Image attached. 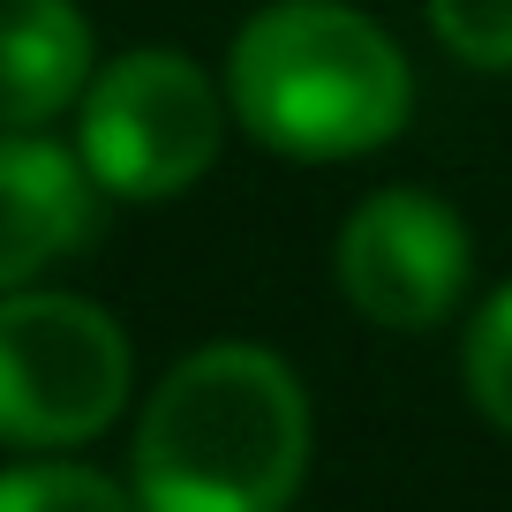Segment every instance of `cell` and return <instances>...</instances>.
Segmentation results:
<instances>
[{
  "label": "cell",
  "mask_w": 512,
  "mask_h": 512,
  "mask_svg": "<svg viewBox=\"0 0 512 512\" xmlns=\"http://www.w3.org/2000/svg\"><path fill=\"white\" fill-rule=\"evenodd\" d=\"M309 467V392L272 347L219 339L159 377L136 422L144 512H287Z\"/></svg>",
  "instance_id": "cell-1"
},
{
  "label": "cell",
  "mask_w": 512,
  "mask_h": 512,
  "mask_svg": "<svg viewBox=\"0 0 512 512\" xmlns=\"http://www.w3.org/2000/svg\"><path fill=\"white\" fill-rule=\"evenodd\" d=\"M226 106L279 159H354L415 113V76L377 16L347 0H272L226 53Z\"/></svg>",
  "instance_id": "cell-2"
},
{
  "label": "cell",
  "mask_w": 512,
  "mask_h": 512,
  "mask_svg": "<svg viewBox=\"0 0 512 512\" xmlns=\"http://www.w3.org/2000/svg\"><path fill=\"white\" fill-rule=\"evenodd\" d=\"M128 400V332L83 294H0V445H91Z\"/></svg>",
  "instance_id": "cell-3"
},
{
  "label": "cell",
  "mask_w": 512,
  "mask_h": 512,
  "mask_svg": "<svg viewBox=\"0 0 512 512\" xmlns=\"http://www.w3.org/2000/svg\"><path fill=\"white\" fill-rule=\"evenodd\" d=\"M226 144V91L189 61V53H121L98 68L83 91V151L98 189L113 196H181L211 174Z\"/></svg>",
  "instance_id": "cell-4"
},
{
  "label": "cell",
  "mask_w": 512,
  "mask_h": 512,
  "mask_svg": "<svg viewBox=\"0 0 512 512\" xmlns=\"http://www.w3.org/2000/svg\"><path fill=\"white\" fill-rule=\"evenodd\" d=\"M467 226L430 189H377L347 211L332 241V279L369 324L384 332H430L467 294Z\"/></svg>",
  "instance_id": "cell-5"
},
{
  "label": "cell",
  "mask_w": 512,
  "mask_h": 512,
  "mask_svg": "<svg viewBox=\"0 0 512 512\" xmlns=\"http://www.w3.org/2000/svg\"><path fill=\"white\" fill-rule=\"evenodd\" d=\"M91 241V166L46 136H0V294Z\"/></svg>",
  "instance_id": "cell-6"
},
{
  "label": "cell",
  "mask_w": 512,
  "mask_h": 512,
  "mask_svg": "<svg viewBox=\"0 0 512 512\" xmlns=\"http://www.w3.org/2000/svg\"><path fill=\"white\" fill-rule=\"evenodd\" d=\"M91 91V23L76 0H0V128H46Z\"/></svg>",
  "instance_id": "cell-7"
},
{
  "label": "cell",
  "mask_w": 512,
  "mask_h": 512,
  "mask_svg": "<svg viewBox=\"0 0 512 512\" xmlns=\"http://www.w3.org/2000/svg\"><path fill=\"white\" fill-rule=\"evenodd\" d=\"M0 512H144V497L76 460H31L0 475Z\"/></svg>",
  "instance_id": "cell-8"
},
{
  "label": "cell",
  "mask_w": 512,
  "mask_h": 512,
  "mask_svg": "<svg viewBox=\"0 0 512 512\" xmlns=\"http://www.w3.org/2000/svg\"><path fill=\"white\" fill-rule=\"evenodd\" d=\"M460 377H467V400L512 437V279L475 309V332L460 347Z\"/></svg>",
  "instance_id": "cell-9"
},
{
  "label": "cell",
  "mask_w": 512,
  "mask_h": 512,
  "mask_svg": "<svg viewBox=\"0 0 512 512\" xmlns=\"http://www.w3.org/2000/svg\"><path fill=\"white\" fill-rule=\"evenodd\" d=\"M430 31L467 68H512V0H430Z\"/></svg>",
  "instance_id": "cell-10"
}]
</instances>
